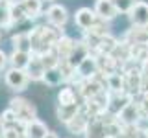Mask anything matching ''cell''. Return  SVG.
Listing matches in <instances>:
<instances>
[{
    "label": "cell",
    "mask_w": 148,
    "mask_h": 138,
    "mask_svg": "<svg viewBox=\"0 0 148 138\" xmlns=\"http://www.w3.org/2000/svg\"><path fill=\"white\" fill-rule=\"evenodd\" d=\"M11 44L13 50H24V52H32V41L28 31H22V33H17L11 37Z\"/></svg>",
    "instance_id": "7402d4cb"
},
{
    "label": "cell",
    "mask_w": 148,
    "mask_h": 138,
    "mask_svg": "<svg viewBox=\"0 0 148 138\" xmlns=\"http://www.w3.org/2000/svg\"><path fill=\"white\" fill-rule=\"evenodd\" d=\"M132 26H148V2L135 0L132 9L126 13Z\"/></svg>",
    "instance_id": "5b68a950"
},
{
    "label": "cell",
    "mask_w": 148,
    "mask_h": 138,
    "mask_svg": "<svg viewBox=\"0 0 148 138\" xmlns=\"http://www.w3.org/2000/svg\"><path fill=\"white\" fill-rule=\"evenodd\" d=\"M111 2L117 6V9H119L120 13H128L130 9H132V6H133L135 0H111Z\"/></svg>",
    "instance_id": "484cf974"
},
{
    "label": "cell",
    "mask_w": 148,
    "mask_h": 138,
    "mask_svg": "<svg viewBox=\"0 0 148 138\" xmlns=\"http://www.w3.org/2000/svg\"><path fill=\"white\" fill-rule=\"evenodd\" d=\"M30 76L24 68H13L9 66L6 72H4V83L11 92H24L30 85Z\"/></svg>",
    "instance_id": "7a4b0ae2"
},
{
    "label": "cell",
    "mask_w": 148,
    "mask_h": 138,
    "mask_svg": "<svg viewBox=\"0 0 148 138\" xmlns=\"http://www.w3.org/2000/svg\"><path fill=\"white\" fill-rule=\"evenodd\" d=\"M43 83L50 89H56V87H61L65 83V77L59 66H54V68H46L45 70V77H43Z\"/></svg>",
    "instance_id": "ffe728a7"
},
{
    "label": "cell",
    "mask_w": 148,
    "mask_h": 138,
    "mask_svg": "<svg viewBox=\"0 0 148 138\" xmlns=\"http://www.w3.org/2000/svg\"><path fill=\"white\" fill-rule=\"evenodd\" d=\"M9 107L15 110L17 120H18V125H24V123L32 122V120L37 118V109L34 105V101L21 98V96H15V98L9 99Z\"/></svg>",
    "instance_id": "6da1fadb"
},
{
    "label": "cell",
    "mask_w": 148,
    "mask_h": 138,
    "mask_svg": "<svg viewBox=\"0 0 148 138\" xmlns=\"http://www.w3.org/2000/svg\"><path fill=\"white\" fill-rule=\"evenodd\" d=\"M106 87L111 94H120V92H126V77L122 72H115L109 74L106 77Z\"/></svg>",
    "instance_id": "9a60e30c"
},
{
    "label": "cell",
    "mask_w": 148,
    "mask_h": 138,
    "mask_svg": "<svg viewBox=\"0 0 148 138\" xmlns=\"http://www.w3.org/2000/svg\"><path fill=\"white\" fill-rule=\"evenodd\" d=\"M108 90L106 89V77H102L100 74L95 77H91V79H83L80 81V85H78V92H80L82 99H91L95 98V96H98L100 92Z\"/></svg>",
    "instance_id": "3957f363"
},
{
    "label": "cell",
    "mask_w": 148,
    "mask_h": 138,
    "mask_svg": "<svg viewBox=\"0 0 148 138\" xmlns=\"http://www.w3.org/2000/svg\"><path fill=\"white\" fill-rule=\"evenodd\" d=\"M80 92L74 90V87L65 85L58 92V105H78L80 103Z\"/></svg>",
    "instance_id": "5bb4252c"
},
{
    "label": "cell",
    "mask_w": 148,
    "mask_h": 138,
    "mask_svg": "<svg viewBox=\"0 0 148 138\" xmlns=\"http://www.w3.org/2000/svg\"><path fill=\"white\" fill-rule=\"evenodd\" d=\"M80 109H82V103H78V105H58L56 107V116H58V120L61 123H69L80 112Z\"/></svg>",
    "instance_id": "d6986e66"
},
{
    "label": "cell",
    "mask_w": 148,
    "mask_h": 138,
    "mask_svg": "<svg viewBox=\"0 0 148 138\" xmlns=\"http://www.w3.org/2000/svg\"><path fill=\"white\" fill-rule=\"evenodd\" d=\"M74 46H76V41L71 39V37H67V35H63L61 39L54 44L56 52H58V55H59V61H69V57H71Z\"/></svg>",
    "instance_id": "2e32d148"
},
{
    "label": "cell",
    "mask_w": 148,
    "mask_h": 138,
    "mask_svg": "<svg viewBox=\"0 0 148 138\" xmlns=\"http://www.w3.org/2000/svg\"><path fill=\"white\" fill-rule=\"evenodd\" d=\"M124 43H128V44H148V26H132L124 33Z\"/></svg>",
    "instance_id": "7c38bea8"
},
{
    "label": "cell",
    "mask_w": 148,
    "mask_h": 138,
    "mask_svg": "<svg viewBox=\"0 0 148 138\" xmlns=\"http://www.w3.org/2000/svg\"><path fill=\"white\" fill-rule=\"evenodd\" d=\"M2 120L6 122V125H18V120H17V114H15V110H13L11 107H8L6 110H2Z\"/></svg>",
    "instance_id": "cb8c5ba5"
},
{
    "label": "cell",
    "mask_w": 148,
    "mask_h": 138,
    "mask_svg": "<svg viewBox=\"0 0 148 138\" xmlns=\"http://www.w3.org/2000/svg\"><path fill=\"white\" fill-rule=\"evenodd\" d=\"M98 20H100L98 15H96L95 9H91V7H80L74 13V24L80 28L82 31H89Z\"/></svg>",
    "instance_id": "277c9868"
},
{
    "label": "cell",
    "mask_w": 148,
    "mask_h": 138,
    "mask_svg": "<svg viewBox=\"0 0 148 138\" xmlns=\"http://www.w3.org/2000/svg\"><path fill=\"white\" fill-rule=\"evenodd\" d=\"M141 118H143V112H141L139 103H137L135 99H132V101L126 105V107H124V109L117 114V120L122 123L124 127H126V125H135V123H137Z\"/></svg>",
    "instance_id": "ba28073f"
},
{
    "label": "cell",
    "mask_w": 148,
    "mask_h": 138,
    "mask_svg": "<svg viewBox=\"0 0 148 138\" xmlns=\"http://www.w3.org/2000/svg\"><path fill=\"white\" fill-rule=\"evenodd\" d=\"M21 127H22V133H24V138H45L46 133H48L46 123L41 122L39 118L32 120V122H28Z\"/></svg>",
    "instance_id": "8fae6325"
},
{
    "label": "cell",
    "mask_w": 148,
    "mask_h": 138,
    "mask_svg": "<svg viewBox=\"0 0 148 138\" xmlns=\"http://www.w3.org/2000/svg\"><path fill=\"white\" fill-rule=\"evenodd\" d=\"M89 125H91V120L87 118L82 110L69 123H65V127H67V131L71 133V135H85L87 129H89Z\"/></svg>",
    "instance_id": "4fadbf2b"
},
{
    "label": "cell",
    "mask_w": 148,
    "mask_h": 138,
    "mask_svg": "<svg viewBox=\"0 0 148 138\" xmlns=\"http://www.w3.org/2000/svg\"><path fill=\"white\" fill-rule=\"evenodd\" d=\"M45 17H46V22H48L50 26L61 30L69 20V11H67L65 6H61V4H52V6H48V9H46Z\"/></svg>",
    "instance_id": "8992f818"
},
{
    "label": "cell",
    "mask_w": 148,
    "mask_h": 138,
    "mask_svg": "<svg viewBox=\"0 0 148 138\" xmlns=\"http://www.w3.org/2000/svg\"><path fill=\"white\" fill-rule=\"evenodd\" d=\"M9 64V53H6L2 48H0V72H6Z\"/></svg>",
    "instance_id": "4316f807"
},
{
    "label": "cell",
    "mask_w": 148,
    "mask_h": 138,
    "mask_svg": "<svg viewBox=\"0 0 148 138\" xmlns=\"http://www.w3.org/2000/svg\"><path fill=\"white\" fill-rule=\"evenodd\" d=\"M32 57H34V52H24V50H13L9 53V66L13 68H24L30 64Z\"/></svg>",
    "instance_id": "e0dca14e"
},
{
    "label": "cell",
    "mask_w": 148,
    "mask_h": 138,
    "mask_svg": "<svg viewBox=\"0 0 148 138\" xmlns=\"http://www.w3.org/2000/svg\"><path fill=\"white\" fill-rule=\"evenodd\" d=\"M2 138H24V133H22V127L18 125H8L6 131H4Z\"/></svg>",
    "instance_id": "603a6c76"
},
{
    "label": "cell",
    "mask_w": 148,
    "mask_h": 138,
    "mask_svg": "<svg viewBox=\"0 0 148 138\" xmlns=\"http://www.w3.org/2000/svg\"><path fill=\"white\" fill-rule=\"evenodd\" d=\"M95 57H96V63H98V74L102 77H108L109 74L119 72L120 64L111 53H100V55H95Z\"/></svg>",
    "instance_id": "30bf717a"
},
{
    "label": "cell",
    "mask_w": 148,
    "mask_h": 138,
    "mask_svg": "<svg viewBox=\"0 0 148 138\" xmlns=\"http://www.w3.org/2000/svg\"><path fill=\"white\" fill-rule=\"evenodd\" d=\"M6 122H4V120H2V116H0V138H2V135H4V131H6Z\"/></svg>",
    "instance_id": "83f0119b"
},
{
    "label": "cell",
    "mask_w": 148,
    "mask_h": 138,
    "mask_svg": "<svg viewBox=\"0 0 148 138\" xmlns=\"http://www.w3.org/2000/svg\"><path fill=\"white\" fill-rule=\"evenodd\" d=\"M145 138H148V131H146V135H145Z\"/></svg>",
    "instance_id": "f546056e"
},
{
    "label": "cell",
    "mask_w": 148,
    "mask_h": 138,
    "mask_svg": "<svg viewBox=\"0 0 148 138\" xmlns=\"http://www.w3.org/2000/svg\"><path fill=\"white\" fill-rule=\"evenodd\" d=\"M45 64L43 61H41V57L37 53H34V57H32V61L30 64L26 66V72H28V76H30V79L32 81H43V77H45Z\"/></svg>",
    "instance_id": "ac0fdd59"
},
{
    "label": "cell",
    "mask_w": 148,
    "mask_h": 138,
    "mask_svg": "<svg viewBox=\"0 0 148 138\" xmlns=\"http://www.w3.org/2000/svg\"><path fill=\"white\" fill-rule=\"evenodd\" d=\"M98 76V63H96L95 55H87L83 61L76 66V81L80 85L83 79H91V77Z\"/></svg>",
    "instance_id": "52a82bcc"
},
{
    "label": "cell",
    "mask_w": 148,
    "mask_h": 138,
    "mask_svg": "<svg viewBox=\"0 0 148 138\" xmlns=\"http://www.w3.org/2000/svg\"><path fill=\"white\" fill-rule=\"evenodd\" d=\"M22 7H24L26 18H35L43 11V0H21Z\"/></svg>",
    "instance_id": "44dd1931"
},
{
    "label": "cell",
    "mask_w": 148,
    "mask_h": 138,
    "mask_svg": "<svg viewBox=\"0 0 148 138\" xmlns=\"http://www.w3.org/2000/svg\"><path fill=\"white\" fill-rule=\"evenodd\" d=\"M92 9H95V13L98 15V18H102V20H106V22L115 20V18L120 15V11L111 0H95V7Z\"/></svg>",
    "instance_id": "9c48e42d"
},
{
    "label": "cell",
    "mask_w": 148,
    "mask_h": 138,
    "mask_svg": "<svg viewBox=\"0 0 148 138\" xmlns=\"http://www.w3.org/2000/svg\"><path fill=\"white\" fill-rule=\"evenodd\" d=\"M133 99L139 103V109H141L143 116H148V92H141V94Z\"/></svg>",
    "instance_id": "d4e9b609"
},
{
    "label": "cell",
    "mask_w": 148,
    "mask_h": 138,
    "mask_svg": "<svg viewBox=\"0 0 148 138\" xmlns=\"http://www.w3.org/2000/svg\"><path fill=\"white\" fill-rule=\"evenodd\" d=\"M45 138H59V136L56 135L54 131H48V133H46V136H45Z\"/></svg>",
    "instance_id": "f1b7e54d"
},
{
    "label": "cell",
    "mask_w": 148,
    "mask_h": 138,
    "mask_svg": "<svg viewBox=\"0 0 148 138\" xmlns=\"http://www.w3.org/2000/svg\"><path fill=\"white\" fill-rule=\"evenodd\" d=\"M48 2H50V0H48Z\"/></svg>",
    "instance_id": "4dcf8cb0"
}]
</instances>
